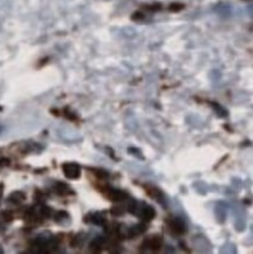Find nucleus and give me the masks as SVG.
<instances>
[{"mask_svg": "<svg viewBox=\"0 0 253 254\" xmlns=\"http://www.w3.org/2000/svg\"><path fill=\"white\" fill-rule=\"evenodd\" d=\"M63 170L64 172V176H66L67 178L76 179L80 177V174H81L80 167L77 164H75V163H66V164H63Z\"/></svg>", "mask_w": 253, "mask_h": 254, "instance_id": "1", "label": "nucleus"}, {"mask_svg": "<svg viewBox=\"0 0 253 254\" xmlns=\"http://www.w3.org/2000/svg\"><path fill=\"white\" fill-rule=\"evenodd\" d=\"M139 211V217L143 218L144 220H151L152 218L155 217V210L151 206H148V205H143V207L138 208L137 212Z\"/></svg>", "mask_w": 253, "mask_h": 254, "instance_id": "2", "label": "nucleus"}, {"mask_svg": "<svg viewBox=\"0 0 253 254\" xmlns=\"http://www.w3.org/2000/svg\"><path fill=\"white\" fill-rule=\"evenodd\" d=\"M108 197L109 199H112L113 201H122L128 198V194H126V192L120 190H110Z\"/></svg>", "mask_w": 253, "mask_h": 254, "instance_id": "3", "label": "nucleus"}, {"mask_svg": "<svg viewBox=\"0 0 253 254\" xmlns=\"http://www.w3.org/2000/svg\"><path fill=\"white\" fill-rule=\"evenodd\" d=\"M170 227H171V230H173L174 232L177 234L184 233V231H186V226H184L183 221L180 219H174L173 221H171Z\"/></svg>", "mask_w": 253, "mask_h": 254, "instance_id": "4", "label": "nucleus"}, {"mask_svg": "<svg viewBox=\"0 0 253 254\" xmlns=\"http://www.w3.org/2000/svg\"><path fill=\"white\" fill-rule=\"evenodd\" d=\"M150 250H158L162 245V239L160 237H152L145 242Z\"/></svg>", "mask_w": 253, "mask_h": 254, "instance_id": "5", "label": "nucleus"}, {"mask_svg": "<svg viewBox=\"0 0 253 254\" xmlns=\"http://www.w3.org/2000/svg\"><path fill=\"white\" fill-rule=\"evenodd\" d=\"M8 200L13 204H20L21 201L25 200V194L20 191H17V192H14V193H12L11 196H9Z\"/></svg>", "mask_w": 253, "mask_h": 254, "instance_id": "6", "label": "nucleus"}, {"mask_svg": "<svg viewBox=\"0 0 253 254\" xmlns=\"http://www.w3.org/2000/svg\"><path fill=\"white\" fill-rule=\"evenodd\" d=\"M144 231H145V226L144 225H141V224H139V225H136V226L131 227V229L129 230L128 236L129 237H136V236H138V234L143 233Z\"/></svg>", "mask_w": 253, "mask_h": 254, "instance_id": "7", "label": "nucleus"}, {"mask_svg": "<svg viewBox=\"0 0 253 254\" xmlns=\"http://www.w3.org/2000/svg\"><path fill=\"white\" fill-rule=\"evenodd\" d=\"M123 212H125V211H123L122 207H114V208H113V211H112V213L113 214H116V216L123 214Z\"/></svg>", "mask_w": 253, "mask_h": 254, "instance_id": "8", "label": "nucleus"}, {"mask_svg": "<svg viewBox=\"0 0 253 254\" xmlns=\"http://www.w3.org/2000/svg\"><path fill=\"white\" fill-rule=\"evenodd\" d=\"M2 190H4V185L0 184V199L2 198V193H4V191H2Z\"/></svg>", "mask_w": 253, "mask_h": 254, "instance_id": "9", "label": "nucleus"}]
</instances>
